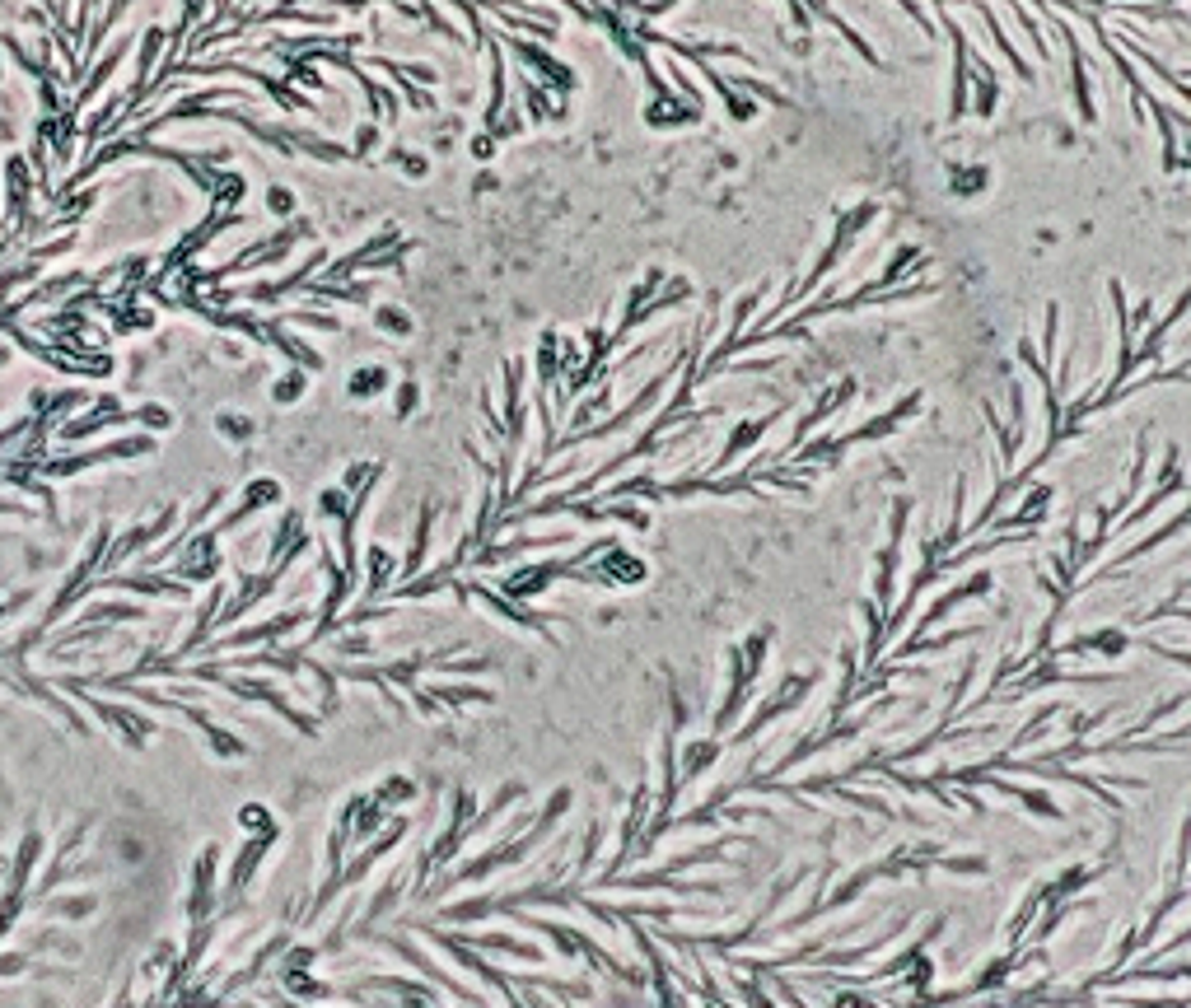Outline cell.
Masks as SVG:
<instances>
[{"label": "cell", "mask_w": 1191, "mask_h": 1008, "mask_svg": "<svg viewBox=\"0 0 1191 1008\" xmlns=\"http://www.w3.org/2000/svg\"><path fill=\"white\" fill-rule=\"evenodd\" d=\"M173 524H178V504H164L149 524H136V527H127L117 542H107V551H104V569L99 574H112V569H122L127 561H141L146 556L149 546H159L164 537L173 532Z\"/></svg>", "instance_id": "cell-2"}, {"label": "cell", "mask_w": 1191, "mask_h": 1008, "mask_svg": "<svg viewBox=\"0 0 1191 1008\" xmlns=\"http://www.w3.org/2000/svg\"><path fill=\"white\" fill-rule=\"evenodd\" d=\"M374 798H379L388 813H398L406 798H416V779L411 776H388L383 784H374Z\"/></svg>", "instance_id": "cell-18"}, {"label": "cell", "mask_w": 1191, "mask_h": 1008, "mask_svg": "<svg viewBox=\"0 0 1191 1008\" xmlns=\"http://www.w3.org/2000/svg\"><path fill=\"white\" fill-rule=\"evenodd\" d=\"M388 383H393V378H388L383 364H361V369L351 374V383H346V393H351L356 401H369V398H379V393H388Z\"/></svg>", "instance_id": "cell-13"}, {"label": "cell", "mask_w": 1191, "mask_h": 1008, "mask_svg": "<svg viewBox=\"0 0 1191 1008\" xmlns=\"http://www.w3.org/2000/svg\"><path fill=\"white\" fill-rule=\"evenodd\" d=\"M220 542H225V537L215 532V524L196 527L188 542L178 546V556H173L164 569H169V574H178V579H188L191 588L215 584V579L225 574V551H220Z\"/></svg>", "instance_id": "cell-1"}, {"label": "cell", "mask_w": 1191, "mask_h": 1008, "mask_svg": "<svg viewBox=\"0 0 1191 1008\" xmlns=\"http://www.w3.org/2000/svg\"><path fill=\"white\" fill-rule=\"evenodd\" d=\"M393 159H398V168H403V173H411V178H421V173H426V159H421V154H393Z\"/></svg>", "instance_id": "cell-28"}, {"label": "cell", "mask_w": 1191, "mask_h": 1008, "mask_svg": "<svg viewBox=\"0 0 1191 1008\" xmlns=\"http://www.w3.org/2000/svg\"><path fill=\"white\" fill-rule=\"evenodd\" d=\"M117 425H131V411H122V401L117 398H94L85 411H75L70 420H62L52 440L57 443H80V440L104 435V430H117Z\"/></svg>", "instance_id": "cell-5"}, {"label": "cell", "mask_w": 1191, "mask_h": 1008, "mask_svg": "<svg viewBox=\"0 0 1191 1008\" xmlns=\"http://www.w3.org/2000/svg\"><path fill=\"white\" fill-rule=\"evenodd\" d=\"M196 734L211 742V752L220 756V761H243V756H248V742H243L238 734H230V729H220L215 719H206V724H201Z\"/></svg>", "instance_id": "cell-12"}, {"label": "cell", "mask_w": 1191, "mask_h": 1008, "mask_svg": "<svg viewBox=\"0 0 1191 1008\" xmlns=\"http://www.w3.org/2000/svg\"><path fill=\"white\" fill-rule=\"evenodd\" d=\"M131 420H136V425H146L149 435H164V430H173V411H169V406H159V401H146V406H141Z\"/></svg>", "instance_id": "cell-23"}, {"label": "cell", "mask_w": 1191, "mask_h": 1008, "mask_svg": "<svg viewBox=\"0 0 1191 1008\" xmlns=\"http://www.w3.org/2000/svg\"><path fill=\"white\" fill-rule=\"evenodd\" d=\"M215 430H220V435H230V440H248V435H253V425H248L243 416H234V411H225V416L215 420Z\"/></svg>", "instance_id": "cell-26"}, {"label": "cell", "mask_w": 1191, "mask_h": 1008, "mask_svg": "<svg viewBox=\"0 0 1191 1008\" xmlns=\"http://www.w3.org/2000/svg\"><path fill=\"white\" fill-rule=\"evenodd\" d=\"M38 275H43V262H38V257L28 252L23 262H15V267H5V272H0V299H10V294L20 290V285L38 280Z\"/></svg>", "instance_id": "cell-17"}, {"label": "cell", "mask_w": 1191, "mask_h": 1008, "mask_svg": "<svg viewBox=\"0 0 1191 1008\" xmlns=\"http://www.w3.org/2000/svg\"><path fill=\"white\" fill-rule=\"evenodd\" d=\"M238 826H243L248 836H257V831H276V818H272V808H262V803H243V808H238Z\"/></svg>", "instance_id": "cell-22"}, {"label": "cell", "mask_w": 1191, "mask_h": 1008, "mask_svg": "<svg viewBox=\"0 0 1191 1008\" xmlns=\"http://www.w3.org/2000/svg\"><path fill=\"white\" fill-rule=\"evenodd\" d=\"M416 401H421V388H416V383H403V388H398V411H393V416L406 420L411 411H416Z\"/></svg>", "instance_id": "cell-27"}, {"label": "cell", "mask_w": 1191, "mask_h": 1008, "mask_svg": "<svg viewBox=\"0 0 1191 1008\" xmlns=\"http://www.w3.org/2000/svg\"><path fill=\"white\" fill-rule=\"evenodd\" d=\"M771 420H776V416H762V420H752V425H739V430H734V440H729V448H724V453H720V462H715L710 472H724V467H729V462L739 458L744 448H752V443H757V440H762V435H766V425H771Z\"/></svg>", "instance_id": "cell-15"}, {"label": "cell", "mask_w": 1191, "mask_h": 1008, "mask_svg": "<svg viewBox=\"0 0 1191 1008\" xmlns=\"http://www.w3.org/2000/svg\"><path fill=\"white\" fill-rule=\"evenodd\" d=\"M0 80H5V42H0Z\"/></svg>", "instance_id": "cell-30"}, {"label": "cell", "mask_w": 1191, "mask_h": 1008, "mask_svg": "<svg viewBox=\"0 0 1191 1008\" xmlns=\"http://www.w3.org/2000/svg\"><path fill=\"white\" fill-rule=\"evenodd\" d=\"M280 500H285V490H280L276 477H257V482L243 485V495H238L234 509L215 519V532H220V537H234L238 527H248V519H257L262 509H276Z\"/></svg>", "instance_id": "cell-7"}, {"label": "cell", "mask_w": 1191, "mask_h": 1008, "mask_svg": "<svg viewBox=\"0 0 1191 1008\" xmlns=\"http://www.w3.org/2000/svg\"><path fill=\"white\" fill-rule=\"evenodd\" d=\"M276 836H280V826L276 831H257V836H248L243 845H238V855L230 860V878H225V887H220L225 902H243V892H248L253 878L262 873V863H267V855H272Z\"/></svg>", "instance_id": "cell-6"}, {"label": "cell", "mask_w": 1191, "mask_h": 1008, "mask_svg": "<svg viewBox=\"0 0 1191 1008\" xmlns=\"http://www.w3.org/2000/svg\"><path fill=\"white\" fill-rule=\"evenodd\" d=\"M280 322L304 327V332H341V322L332 314H309V309H299V314H280Z\"/></svg>", "instance_id": "cell-21"}, {"label": "cell", "mask_w": 1191, "mask_h": 1008, "mask_svg": "<svg viewBox=\"0 0 1191 1008\" xmlns=\"http://www.w3.org/2000/svg\"><path fill=\"white\" fill-rule=\"evenodd\" d=\"M430 692H435V700H440L445 710H463V705H490V692H487V687H448V682H435Z\"/></svg>", "instance_id": "cell-16"}, {"label": "cell", "mask_w": 1191, "mask_h": 1008, "mask_svg": "<svg viewBox=\"0 0 1191 1008\" xmlns=\"http://www.w3.org/2000/svg\"><path fill=\"white\" fill-rule=\"evenodd\" d=\"M393 584H398V561H393V551H388L383 542H369V546H364L361 598H364V603H379Z\"/></svg>", "instance_id": "cell-8"}, {"label": "cell", "mask_w": 1191, "mask_h": 1008, "mask_svg": "<svg viewBox=\"0 0 1191 1008\" xmlns=\"http://www.w3.org/2000/svg\"><path fill=\"white\" fill-rule=\"evenodd\" d=\"M472 154H477V159H490V154H495V136H477V141H472Z\"/></svg>", "instance_id": "cell-29"}, {"label": "cell", "mask_w": 1191, "mask_h": 1008, "mask_svg": "<svg viewBox=\"0 0 1191 1008\" xmlns=\"http://www.w3.org/2000/svg\"><path fill=\"white\" fill-rule=\"evenodd\" d=\"M379 149V126L364 122L361 131H356V146H351V159H364V154H374Z\"/></svg>", "instance_id": "cell-25"}, {"label": "cell", "mask_w": 1191, "mask_h": 1008, "mask_svg": "<svg viewBox=\"0 0 1191 1008\" xmlns=\"http://www.w3.org/2000/svg\"><path fill=\"white\" fill-rule=\"evenodd\" d=\"M28 210H33V168L23 154H15L5 164V225H20Z\"/></svg>", "instance_id": "cell-9"}, {"label": "cell", "mask_w": 1191, "mask_h": 1008, "mask_svg": "<svg viewBox=\"0 0 1191 1008\" xmlns=\"http://www.w3.org/2000/svg\"><path fill=\"white\" fill-rule=\"evenodd\" d=\"M304 393H309V374H304L299 364H290V369L272 383V401H276V406H290V401H299Z\"/></svg>", "instance_id": "cell-19"}, {"label": "cell", "mask_w": 1191, "mask_h": 1008, "mask_svg": "<svg viewBox=\"0 0 1191 1008\" xmlns=\"http://www.w3.org/2000/svg\"><path fill=\"white\" fill-rule=\"evenodd\" d=\"M215 897H220V845H201L188 873V924L211 920Z\"/></svg>", "instance_id": "cell-4"}, {"label": "cell", "mask_w": 1191, "mask_h": 1008, "mask_svg": "<svg viewBox=\"0 0 1191 1008\" xmlns=\"http://www.w3.org/2000/svg\"><path fill=\"white\" fill-rule=\"evenodd\" d=\"M262 206L272 210L276 220H290V210H295V191H290V188H267Z\"/></svg>", "instance_id": "cell-24"}, {"label": "cell", "mask_w": 1191, "mask_h": 1008, "mask_svg": "<svg viewBox=\"0 0 1191 1008\" xmlns=\"http://www.w3.org/2000/svg\"><path fill=\"white\" fill-rule=\"evenodd\" d=\"M65 692H80V700H85L89 710L104 719L112 734L122 737V747H131V752H141L146 747V737H154V719L141 710H131V705H117V700H104V695H89L85 687H75V682H62Z\"/></svg>", "instance_id": "cell-3"}, {"label": "cell", "mask_w": 1191, "mask_h": 1008, "mask_svg": "<svg viewBox=\"0 0 1191 1008\" xmlns=\"http://www.w3.org/2000/svg\"><path fill=\"white\" fill-rule=\"evenodd\" d=\"M374 327L383 336H393V341H403V336H411V317L398 304H374Z\"/></svg>", "instance_id": "cell-20"}, {"label": "cell", "mask_w": 1191, "mask_h": 1008, "mask_svg": "<svg viewBox=\"0 0 1191 1008\" xmlns=\"http://www.w3.org/2000/svg\"><path fill=\"white\" fill-rule=\"evenodd\" d=\"M127 52H131V38H117V42H112V47L104 52V57H99L94 75H89V80L80 84L75 94H70V107H75V112H80V107H85L89 99H94V94H104V84L112 80V75H117V65H122V57H127Z\"/></svg>", "instance_id": "cell-10"}, {"label": "cell", "mask_w": 1191, "mask_h": 1008, "mask_svg": "<svg viewBox=\"0 0 1191 1008\" xmlns=\"http://www.w3.org/2000/svg\"><path fill=\"white\" fill-rule=\"evenodd\" d=\"M243 196H248V178H243V173H225V168H215V178H211L215 210H230V215H238Z\"/></svg>", "instance_id": "cell-11"}, {"label": "cell", "mask_w": 1191, "mask_h": 1008, "mask_svg": "<svg viewBox=\"0 0 1191 1008\" xmlns=\"http://www.w3.org/2000/svg\"><path fill=\"white\" fill-rule=\"evenodd\" d=\"M364 989H369V994H383V999H435V989L411 986V981H403V976H369Z\"/></svg>", "instance_id": "cell-14"}]
</instances>
